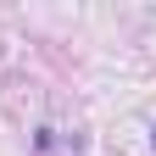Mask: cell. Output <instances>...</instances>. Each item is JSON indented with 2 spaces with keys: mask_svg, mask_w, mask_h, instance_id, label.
Segmentation results:
<instances>
[{
  "mask_svg": "<svg viewBox=\"0 0 156 156\" xmlns=\"http://www.w3.org/2000/svg\"><path fill=\"white\" fill-rule=\"evenodd\" d=\"M151 145H156V134H151Z\"/></svg>",
  "mask_w": 156,
  "mask_h": 156,
  "instance_id": "1",
  "label": "cell"
}]
</instances>
